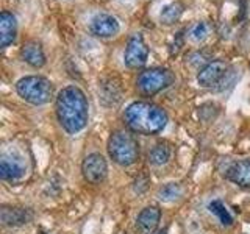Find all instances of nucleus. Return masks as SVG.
<instances>
[{"mask_svg":"<svg viewBox=\"0 0 250 234\" xmlns=\"http://www.w3.org/2000/svg\"><path fill=\"white\" fill-rule=\"evenodd\" d=\"M58 122L69 135H77L84 130L89 117V106L84 92L78 86L62 88L55 100Z\"/></svg>","mask_w":250,"mask_h":234,"instance_id":"obj_1","label":"nucleus"},{"mask_svg":"<svg viewBox=\"0 0 250 234\" xmlns=\"http://www.w3.org/2000/svg\"><path fill=\"white\" fill-rule=\"evenodd\" d=\"M167 113L152 101L138 100L130 103L124 111V122L131 133L143 136H155L166 128Z\"/></svg>","mask_w":250,"mask_h":234,"instance_id":"obj_2","label":"nucleus"},{"mask_svg":"<svg viewBox=\"0 0 250 234\" xmlns=\"http://www.w3.org/2000/svg\"><path fill=\"white\" fill-rule=\"evenodd\" d=\"M106 150L109 158L122 167L133 166L139 159V142L127 130H116L108 137Z\"/></svg>","mask_w":250,"mask_h":234,"instance_id":"obj_3","label":"nucleus"},{"mask_svg":"<svg viewBox=\"0 0 250 234\" xmlns=\"http://www.w3.org/2000/svg\"><path fill=\"white\" fill-rule=\"evenodd\" d=\"M16 91L19 97L27 103L41 106L49 103L53 97V84L50 80L41 75H28L23 77L16 83Z\"/></svg>","mask_w":250,"mask_h":234,"instance_id":"obj_4","label":"nucleus"},{"mask_svg":"<svg viewBox=\"0 0 250 234\" xmlns=\"http://www.w3.org/2000/svg\"><path fill=\"white\" fill-rule=\"evenodd\" d=\"M175 75L169 69L164 67H152L138 75L136 86L138 91L146 97H152L155 94L161 92L163 89L169 88L174 83Z\"/></svg>","mask_w":250,"mask_h":234,"instance_id":"obj_5","label":"nucleus"},{"mask_svg":"<svg viewBox=\"0 0 250 234\" xmlns=\"http://www.w3.org/2000/svg\"><path fill=\"white\" fill-rule=\"evenodd\" d=\"M148 58V47L144 42L143 36L135 33L128 38L127 47L124 52V62L130 69H139L143 67Z\"/></svg>","mask_w":250,"mask_h":234,"instance_id":"obj_6","label":"nucleus"},{"mask_svg":"<svg viewBox=\"0 0 250 234\" xmlns=\"http://www.w3.org/2000/svg\"><path fill=\"white\" fill-rule=\"evenodd\" d=\"M82 174L84 181L89 184H100L105 181L108 175V162L104 155L91 153L83 159L82 164Z\"/></svg>","mask_w":250,"mask_h":234,"instance_id":"obj_7","label":"nucleus"},{"mask_svg":"<svg viewBox=\"0 0 250 234\" xmlns=\"http://www.w3.org/2000/svg\"><path fill=\"white\" fill-rule=\"evenodd\" d=\"M227 72H229V64L224 59L209 61L200 69V72L197 75V81L202 88H214L216 84H219L224 80Z\"/></svg>","mask_w":250,"mask_h":234,"instance_id":"obj_8","label":"nucleus"},{"mask_svg":"<svg viewBox=\"0 0 250 234\" xmlns=\"http://www.w3.org/2000/svg\"><path fill=\"white\" fill-rule=\"evenodd\" d=\"M27 167L23 164L22 158L13 153H5L0 159V178L3 181H19L25 175Z\"/></svg>","mask_w":250,"mask_h":234,"instance_id":"obj_9","label":"nucleus"},{"mask_svg":"<svg viewBox=\"0 0 250 234\" xmlns=\"http://www.w3.org/2000/svg\"><path fill=\"white\" fill-rule=\"evenodd\" d=\"M33 211L30 208H21V206H2L0 209V222L3 226L10 228H18L23 226L33 220Z\"/></svg>","mask_w":250,"mask_h":234,"instance_id":"obj_10","label":"nucleus"},{"mask_svg":"<svg viewBox=\"0 0 250 234\" xmlns=\"http://www.w3.org/2000/svg\"><path fill=\"white\" fill-rule=\"evenodd\" d=\"M89 30L94 36L106 39V38H113L119 33L121 25H119V20H117L114 16L106 14V13H100L92 18Z\"/></svg>","mask_w":250,"mask_h":234,"instance_id":"obj_11","label":"nucleus"},{"mask_svg":"<svg viewBox=\"0 0 250 234\" xmlns=\"http://www.w3.org/2000/svg\"><path fill=\"white\" fill-rule=\"evenodd\" d=\"M161 220L158 206H146L136 217V231L139 234H153Z\"/></svg>","mask_w":250,"mask_h":234,"instance_id":"obj_12","label":"nucleus"},{"mask_svg":"<svg viewBox=\"0 0 250 234\" xmlns=\"http://www.w3.org/2000/svg\"><path fill=\"white\" fill-rule=\"evenodd\" d=\"M225 178L242 189H250V159H241L233 162L225 170Z\"/></svg>","mask_w":250,"mask_h":234,"instance_id":"obj_13","label":"nucleus"},{"mask_svg":"<svg viewBox=\"0 0 250 234\" xmlns=\"http://www.w3.org/2000/svg\"><path fill=\"white\" fill-rule=\"evenodd\" d=\"M16 35H18V22H16V16L10 11L0 13V47L6 49L16 41Z\"/></svg>","mask_w":250,"mask_h":234,"instance_id":"obj_14","label":"nucleus"},{"mask_svg":"<svg viewBox=\"0 0 250 234\" xmlns=\"http://www.w3.org/2000/svg\"><path fill=\"white\" fill-rule=\"evenodd\" d=\"M21 55H22V59L31 67L39 69L45 64V53L38 41H28L23 44L21 49Z\"/></svg>","mask_w":250,"mask_h":234,"instance_id":"obj_15","label":"nucleus"},{"mask_svg":"<svg viewBox=\"0 0 250 234\" xmlns=\"http://www.w3.org/2000/svg\"><path fill=\"white\" fill-rule=\"evenodd\" d=\"M100 100L106 106L117 105L121 101V86L113 80L104 81L100 84Z\"/></svg>","mask_w":250,"mask_h":234,"instance_id":"obj_16","label":"nucleus"},{"mask_svg":"<svg viewBox=\"0 0 250 234\" xmlns=\"http://www.w3.org/2000/svg\"><path fill=\"white\" fill-rule=\"evenodd\" d=\"M170 156H172L170 145L166 142H160V144H156L150 152H148L147 159H148V164H152V166H155V167H160V166H164V164L169 162Z\"/></svg>","mask_w":250,"mask_h":234,"instance_id":"obj_17","label":"nucleus"},{"mask_svg":"<svg viewBox=\"0 0 250 234\" xmlns=\"http://www.w3.org/2000/svg\"><path fill=\"white\" fill-rule=\"evenodd\" d=\"M183 14V5L180 2H172L166 6H163V10L160 13V20L164 25H172V23H175L180 16Z\"/></svg>","mask_w":250,"mask_h":234,"instance_id":"obj_18","label":"nucleus"},{"mask_svg":"<svg viewBox=\"0 0 250 234\" xmlns=\"http://www.w3.org/2000/svg\"><path fill=\"white\" fill-rule=\"evenodd\" d=\"M158 198L161 201H175L178 198H182L183 195V187L182 184L178 183H167L164 184L163 187H160L158 189Z\"/></svg>","mask_w":250,"mask_h":234,"instance_id":"obj_19","label":"nucleus"},{"mask_svg":"<svg viewBox=\"0 0 250 234\" xmlns=\"http://www.w3.org/2000/svg\"><path fill=\"white\" fill-rule=\"evenodd\" d=\"M208 209L219 218V222H221L224 226H231L233 225V215L230 214V211L227 209V206L221 200H213L208 205Z\"/></svg>","mask_w":250,"mask_h":234,"instance_id":"obj_20","label":"nucleus"},{"mask_svg":"<svg viewBox=\"0 0 250 234\" xmlns=\"http://www.w3.org/2000/svg\"><path fill=\"white\" fill-rule=\"evenodd\" d=\"M209 33V25L207 22H197L189 28V39L194 42H202L208 38Z\"/></svg>","mask_w":250,"mask_h":234,"instance_id":"obj_21","label":"nucleus"},{"mask_svg":"<svg viewBox=\"0 0 250 234\" xmlns=\"http://www.w3.org/2000/svg\"><path fill=\"white\" fill-rule=\"evenodd\" d=\"M156 234H167V230H161L160 233H156Z\"/></svg>","mask_w":250,"mask_h":234,"instance_id":"obj_22","label":"nucleus"}]
</instances>
